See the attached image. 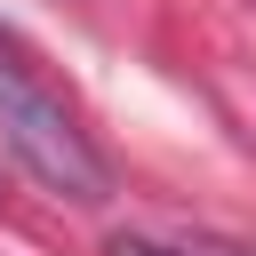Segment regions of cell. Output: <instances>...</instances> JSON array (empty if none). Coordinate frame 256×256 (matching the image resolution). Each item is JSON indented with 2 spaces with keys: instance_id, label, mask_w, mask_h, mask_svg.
<instances>
[{
  "instance_id": "cell-1",
  "label": "cell",
  "mask_w": 256,
  "mask_h": 256,
  "mask_svg": "<svg viewBox=\"0 0 256 256\" xmlns=\"http://www.w3.org/2000/svg\"><path fill=\"white\" fill-rule=\"evenodd\" d=\"M0 144L16 152V168H24L32 184H48V192L72 200V208H96V200L112 192L96 144H88L80 120L48 96V80H40V64H32V48H24L16 32H0Z\"/></svg>"
},
{
  "instance_id": "cell-2",
  "label": "cell",
  "mask_w": 256,
  "mask_h": 256,
  "mask_svg": "<svg viewBox=\"0 0 256 256\" xmlns=\"http://www.w3.org/2000/svg\"><path fill=\"white\" fill-rule=\"evenodd\" d=\"M104 256H192V248H168V240H144V232H112Z\"/></svg>"
},
{
  "instance_id": "cell-3",
  "label": "cell",
  "mask_w": 256,
  "mask_h": 256,
  "mask_svg": "<svg viewBox=\"0 0 256 256\" xmlns=\"http://www.w3.org/2000/svg\"><path fill=\"white\" fill-rule=\"evenodd\" d=\"M184 248H192V256H256V248H232V240H208V232H200V240H184Z\"/></svg>"
}]
</instances>
